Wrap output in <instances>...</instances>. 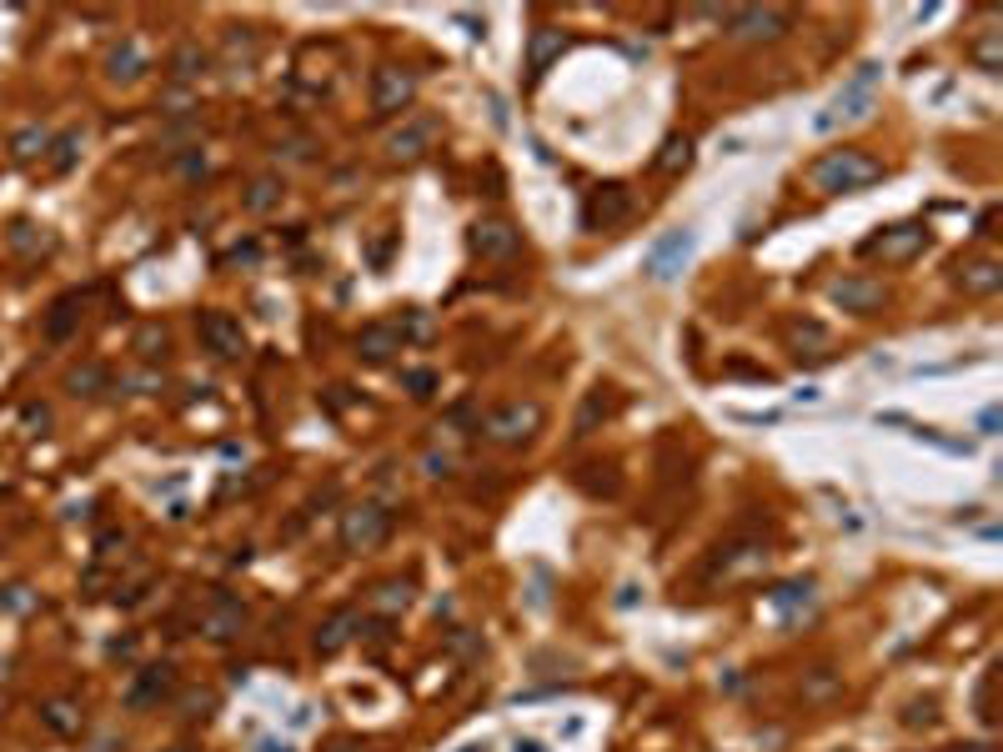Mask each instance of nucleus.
<instances>
[{
  "label": "nucleus",
  "instance_id": "nucleus-1",
  "mask_svg": "<svg viewBox=\"0 0 1003 752\" xmlns=\"http://www.w3.org/2000/svg\"><path fill=\"white\" fill-rule=\"evenodd\" d=\"M873 181H883V166L863 151H828L823 161H813V186L828 196H848V191H863Z\"/></svg>",
  "mask_w": 1003,
  "mask_h": 752
},
{
  "label": "nucleus",
  "instance_id": "nucleus-2",
  "mask_svg": "<svg viewBox=\"0 0 1003 752\" xmlns=\"http://www.w3.org/2000/svg\"><path fill=\"white\" fill-rule=\"evenodd\" d=\"M723 16H728V36L743 46L783 41L793 31V11H783V6H743V11H723Z\"/></svg>",
  "mask_w": 1003,
  "mask_h": 752
},
{
  "label": "nucleus",
  "instance_id": "nucleus-3",
  "mask_svg": "<svg viewBox=\"0 0 1003 752\" xmlns=\"http://www.w3.org/2000/svg\"><path fill=\"white\" fill-rule=\"evenodd\" d=\"M878 76H883V71H878V66H858V76H853V81H848V86H843V91H838V96H833V106H828V111H823V116H818V121H813V126H818V131H823V136H828V131H838V126H848V121H858V116H868V106H873V86H878Z\"/></svg>",
  "mask_w": 1003,
  "mask_h": 752
},
{
  "label": "nucleus",
  "instance_id": "nucleus-4",
  "mask_svg": "<svg viewBox=\"0 0 1003 752\" xmlns=\"http://www.w3.org/2000/svg\"><path fill=\"white\" fill-rule=\"evenodd\" d=\"M693 246H698V236L688 231V226H673V231H662L652 246H647V261H642V271L652 276V281H678V271L693 261Z\"/></svg>",
  "mask_w": 1003,
  "mask_h": 752
},
{
  "label": "nucleus",
  "instance_id": "nucleus-5",
  "mask_svg": "<svg viewBox=\"0 0 1003 752\" xmlns=\"http://www.w3.org/2000/svg\"><path fill=\"white\" fill-rule=\"evenodd\" d=\"M387 532H392V512L377 502H357L342 512V547L347 552H372L387 542Z\"/></svg>",
  "mask_w": 1003,
  "mask_h": 752
},
{
  "label": "nucleus",
  "instance_id": "nucleus-6",
  "mask_svg": "<svg viewBox=\"0 0 1003 752\" xmlns=\"http://www.w3.org/2000/svg\"><path fill=\"white\" fill-rule=\"evenodd\" d=\"M627 216H632V191L617 181L587 191V201H582V231H617Z\"/></svg>",
  "mask_w": 1003,
  "mask_h": 752
},
{
  "label": "nucleus",
  "instance_id": "nucleus-7",
  "mask_svg": "<svg viewBox=\"0 0 1003 752\" xmlns=\"http://www.w3.org/2000/svg\"><path fill=\"white\" fill-rule=\"evenodd\" d=\"M537 422H542V412H537L532 402H507V407L487 412L482 432H487L492 442H502V447H517V442H527V437L537 432Z\"/></svg>",
  "mask_w": 1003,
  "mask_h": 752
},
{
  "label": "nucleus",
  "instance_id": "nucleus-8",
  "mask_svg": "<svg viewBox=\"0 0 1003 752\" xmlns=\"http://www.w3.org/2000/svg\"><path fill=\"white\" fill-rule=\"evenodd\" d=\"M412 101H417V76H412V71L382 66V71L372 76V106H377L382 116H397V111H407Z\"/></svg>",
  "mask_w": 1003,
  "mask_h": 752
},
{
  "label": "nucleus",
  "instance_id": "nucleus-9",
  "mask_svg": "<svg viewBox=\"0 0 1003 752\" xmlns=\"http://www.w3.org/2000/svg\"><path fill=\"white\" fill-rule=\"evenodd\" d=\"M196 331H201V341H206L216 356H226V361H236V356L246 351V331H241V321H236L231 311H201Z\"/></svg>",
  "mask_w": 1003,
  "mask_h": 752
},
{
  "label": "nucleus",
  "instance_id": "nucleus-10",
  "mask_svg": "<svg viewBox=\"0 0 1003 752\" xmlns=\"http://www.w3.org/2000/svg\"><path fill=\"white\" fill-rule=\"evenodd\" d=\"M923 246H928V231H923L918 221H903V226H888L883 236H873L863 251H868V256H883V261H913Z\"/></svg>",
  "mask_w": 1003,
  "mask_h": 752
},
{
  "label": "nucleus",
  "instance_id": "nucleus-11",
  "mask_svg": "<svg viewBox=\"0 0 1003 752\" xmlns=\"http://www.w3.org/2000/svg\"><path fill=\"white\" fill-rule=\"evenodd\" d=\"M467 246H472L482 261H507V256H517L522 236H517L507 221H477V226L467 231Z\"/></svg>",
  "mask_w": 1003,
  "mask_h": 752
},
{
  "label": "nucleus",
  "instance_id": "nucleus-12",
  "mask_svg": "<svg viewBox=\"0 0 1003 752\" xmlns=\"http://www.w3.org/2000/svg\"><path fill=\"white\" fill-rule=\"evenodd\" d=\"M432 141H437V121H432V116H412L402 131L387 136V156H392V161H417V156L432 151Z\"/></svg>",
  "mask_w": 1003,
  "mask_h": 752
},
{
  "label": "nucleus",
  "instance_id": "nucleus-13",
  "mask_svg": "<svg viewBox=\"0 0 1003 752\" xmlns=\"http://www.w3.org/2000/svg\"><path fill=\"white\" fill-rule=\"evenodd\" d=\"M171 692H176V667H171V662H151V667L136 672L126 702H131V707H156V702L171 697Z\"/></svg>",
  "mask_w": 1003,
  "mask_h": 752
},
{
  "label": "nucleus",
  "instance_id": "nucleus-14",
  "mask_svg": "<svg viewBox=\"0 0 1003 752\" xmlns=\"http://www.w3.org/2000/svg\"><path fill=\"white\" fill-rule=\"evenodd\" d=\"M397 351H402V331H397L392 321H372V326L357 331V356H362L367 366H387Z\"/></svg>",
  "mask_w": 1003,
  "mask_h": 752
},
{
  "label": "nucleus",
  "instance_id": "nucleus-15",
  "mask_svg": "<svg viewBox=\"0 0 1003 752\" xmlns=\"http://www.w3.org/2000/svg\"><path fill=\"white\" fill-rule=\"evenodd\" d=\"M828 296L843 306V311H878L883 306V286L878 281H868V276H838L833 286H828Z\"/></svg>",
  "mask_w": 1003,
  "mask_h": 752
},
{
  "label": "nucleus",
  "instance_id": "nucleus-16",
  "mask_svg": "<svg viewBox=\"0 0 1003 752\" xmlns=\"http://www.w3.org/2000/svg\"><path fill=\"white\" fill-rule=\"evenodd\" d=\"M562 51H567V36L557 26H537L532 41H527V76L542 81L552 71V61H562Z\"/></svg>",
  "mask_w": 1003,
  "mask_h": 752
},
{
  "label": "nucleus",
  "instance_id": "nucleus-17",
  "mask_svg": "<svg viewBox=\"0 0 1003 752\" xmlns=\"http://www.w3.org/2000/svg\"><path fill=\"white\" fill-rule=\"evenodd\" d=\"M362 627V617L352 612V607H342V612H331L326 622H321V632H316V652L321 657H331V652H342L347 642H352V632Z\"/></svg>",
  "mask_w": 1003,
  "mask_h": 752
},
{
  "label": "nucleus",
  "instance_id": "nucleus-18",
  "mask_svg": "<svg viewBox=\"0 0 1003 752\" xmlns=\"http://www.w3.org/2000/svg\"><path fill=\"white\" fill-rule=\"evenodd\" d=\"M141 71H146V56H141V46H136V41H121V46L106 56V76H111L116 86H131V81H141Z\"/></svg>",
  "mask_w": 1003,
  "mask_h": 752
},
{
  "label": "nucleus",
  "instance_id": "nucleus-19",
  "mask_svg": "<svg viewBox=\"0 0 1003 752\" xmlns=\"http://www.w3.org/2000/svg\"><path fill=\"white\" fill-rule=\"evenodd\" d=\"M958 286L968 296H993L1003 286V266L998 261H968V266H958Z\"/></svg>",
  "mask_w": 1003,
  "mask_h": 752
},
{
  "label": "nucleus",
  "instance_id": "nucleus-20",
  "mask_svg": "<svg viewBox=\"0 0 1003 752\" xmlns=\"http://www.w3.org/2000/svg\"><path fill=\"white\" fill-rule=\"evenodd\" d=\"M106 387H111V371H106L101 361H86V366L66 371V392H71V397H101Z\"/></svg>",
  "mask_w": 1003,
  "mask_h": 752
},
{
  "label": "nucleus",
  "instance_id": "nucleus-21",
  "mask_svg": "<svg viewBox=\"0 0 1003 752\" xmlns=\"http://www.w3.org/2000/svg\"><path fill=\"white\" fill-rule=\"evenodd\" d=\"M281 191H286V186H281V176H271V171H266V176H256V181L246 186L241 206H246V211H256V216H266V211H276V206H281Z\"/></svg>",
  "mask_w": 1003,
  "mask_h": 752
},
{
  "label": "nucleus",
  "instance_id": "nucleus-22",
  "mask_svg": "<svg viewBox=\"0 0 1003 752\" xmlns=\"http://www.w3.org/2000/svg\"><path fill=\"white\" fill-rule=\"evenodd\" d=\"M241 622H246V612H241L236 597H216L211 612H206V632H211V637H236Z\"/></svg>",
  "mask_w": 1003,
  "mask_h": 752
},
{
  "label": "nucleus",
  "instance_id": "nucleus-23",
  "mask_svg": "<svg viewBox=\"0 0 1003 752\" xmlns=\"http://www.w3.org/2000/svg\"><path fill=\"white\" fill-rule=\"evenodd\" d=\"M206 71V51L196 46V41H181L176 51H171V76L176 81H196Z\"/></svg>",
  "mask_w": 1003,
  "mask_h": 752
},
{
  "label": "nucleus",
  "instance_id": "nucleus-24",
  "mask_svg": "<svg viewBox=\"0 0 1003 752\" xmlns=\"http://www.w3.org/2000/svg\"><path fill=\"white\" fill-rule=\"evenodd\" d=\"M688 166H693V141H688V136H667V141H662V156H657V171L678 176V171H688Z\"/></svg>",
  "mask_w": 1003,
  "mask_h": 752
},
{
  "label": "nucleus",
  "instance_id": "nucleus-25",
  "mask_svg": "<svg viewBox=\"0 0 1003 752\" xmlns=\"http://www.w3.org/2000/svg\"><path fill=\"white\" fill-rule=\"evenodd\" d=\"M76 321H81L76 296H61V301L51 306V316H46V336H51V341H66V336L76 331Z\"/></svg>",
  "mask_w": 1003,
  "mask_h": 752
},
{
  "label": "nucleus",
  "instance_id": "nucleus-26",
  "mask_svg": "<svg viewBox=\"0 0 1003 752\" xmlns=\"http://www.w3.org/2000/svg\"><path fill=\"white\" fill-rule=\"evenodd\" d=\"M46 146H51L46 126H21V131L11 136V156H16V161H31V156H41Z\"/></svg>",
  "mask_w": 1003,
  "mask_h": 752
},
{
  "label": "nucleus",
  "instance_id": "nucleus-27",
  "mask_svg": "<svg viewBox=\"0 0 1003 752\" xmlns=\"http://www.w3.org/2000/svg\"><path fill=\"white\" fill-rule=\"evenodd\" d=\"M607 412H612V397H607L602 387H597V392H587V402H582V412H577V437H587V432H592V427H597Z\"/></svg>",
  "mask_w": 1003,
  "mask_h": 752
},
{
  "label": "nucleus",
  "instance_id": "nucleus-28",
  "mask_svg": "<svg viewBox=\"0 0 1003 752\" xmlns=\"http://www.w3.org/2000/svg\"><path fill=\"white\" fill-rule=\"evenodd\" d=\"M41 717H46V722H51L61 737H76V732H81V712H76L71 702H61V697H56V702H46V707H41Z\"/></svg>",
  "mask_w": 1003,
  "mask_h": 752
},
{
  "label": "nucleus",
  "instance_id": "nucleus-29",
  "mask_svg": "<svg viewBox=\"0 0 1003 752\" xmlns=\"http://www.w3.org/2000/svg\"><path fill=\"white\" fill-rule=\"evenodd\" d=\"M407 602H412V582H397V577H392V582H382V587H377V597H372V607H377V612H402Z\"/></svg>",
  "mask_w": 1003,
  "mask_h": 752
},
{
  "label": "nucleus",
  "instance_id": "nucleus-30",
  "mask_svg": "<svg viewBox=\"0 0 1003 752\" xmlns=\"http://www.w3.org/2000/svg\"><path fill=\"white\" fill-rule=\"evenodd\" d=\"M131 346H136L141 361H156V356H166V331H161V326H141Z\"/></svg>",
  "mask_w": 1003,
  "mask_h": 752
},
{
  "label": "nucleus",
  "instance_id": "nucleus-31",
  "mask_svg": "<svg viewBox=\"0 0 1003 752\" xmlns=\"http://www.w3.org/2000/svg\"><path fill=\"white\" fill-rule=\"evenodd\" d=\"M402 387H407L417 402H427V397L437 392V371H432V366H417V371H407V376H402Z\"/></svg>",
  "mask_w": 1003,
  "mask_h": 752
},
{
  "label": "nucleus",
  "instance_id": "nucleus-32",
  "mask_svg": "<svg viewBox=\"0 0 1003 752\" xmlns=\"http://www.w3.org/2000/svg\"><path fill=\"white\" fill-rule=\"evenodd\" d=\"M773 602H778L783 612H793V607H808V602H813V582H788V587H778V592H773Z\"/></svg>",
  "mask_w": 1003,
  "mask_h": 752
},
{
  "label": "nucleus",
  "instance_id": "nucleus-33",
  "mask_svg": "<svg viewBox=\"0 0 1003 752\" xmlns=\"http://www.w3.org/2000/svg\"><path fill=\"white\" fill-rule=\"evenodd\" d=\"M973 61H978V66H983L988 76H993V71L1003 66V51H998V31H988V36H983V41L973 46Z\"/></svg>",
  "mask_w": 1003,
  "mask_h": 752
},
{
  "label": "nucleus",
  "instance_id": "nucleus-34",
  "mask_svg": "<svg viewBox=\"0 0 1003 752\" xmlns=\"http://www.w3.org/2000/svg\"><path fill=\"white\" fill-rule=\"evenodd\" d=\"M76 146H81V131H66V136L56 141V156H51V166H56V171H71V161H76Z\"/></svg>",
  "mask_w": 1003,
  "mask_h": 752
},
{
  "label": "nucleus",
  "instance_id": "nucleus-35",
  "mask_svg": "<svg viewBox=\"0 0 1003 752\" xmlns=\"http://www.w3.org/2000/svg\"><path fill=\"white\" fill-rule=\"evenodd\" d=\"M903 722H908V727H918V722H933V702H913Z\"/></svg>",
  "mask_w": 1003,
  "mask_h": 752
},
{
  "label": "nucleus",
  "instance_id": "nucleus-36",
  "mask_svg": "<svg viewBox=\"0 0 1003 752\" xmlns=\"http://www.w3.org/2000/svg\"><path fill=\"white\" fill-rule=\"evenodd\" d=\"M993 427H998V407H988V412L978 417V432H983V437H993Z\"/></svg>",
  "mask_w": 1003,
  "mask_h": 752
},
{
  "label": "nucleus",
  "instance_id": "nucleus-37",
  "mask_svg": "<svg viewBox=\"0 0 1003 752\" xmlns=\"http://www.w3.org/2000/svg\"><path fill=\"white\" fill-rule=\"evenodd\" d=\"M512 752H547V747H542L537 737H517V742H512Z\"/></svg>",
  "mask_w": 1003,
  "mask_h": 752
},
{
  "label": "nucleus",
  "instance_id": "nucleus-38",
  "mask_svg": "<svg viewBox=\"0 0 1003 752\" xmlns=\"http://www.w3.org/2000/svg\"><path fill=\"white\" fill-rule=\"evenodd\" d=\"M958 752H988V747H958Z\"/></svg>",
  "mask_w": 1003,
  "mask_h": 752
},
{
  "label": "nucleus",
  "instance_id": "nucleus-39",
  "mask_svg": "<svg viewBox=\"0 0 1003 752\" xmlns=\"http://www.w3.org/2000/svg\"><path fill=\"white\" fill-rule=\"evenodd\" d=\"M462 752H487V747H462Z\"/></svg>",
  "mask_w": 1003,
  "mask_h": 752
}]
</instances>
